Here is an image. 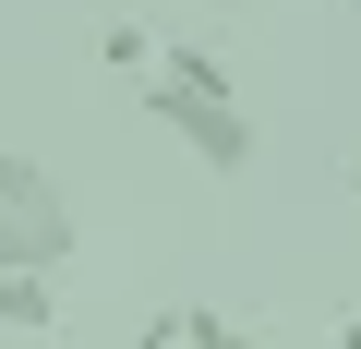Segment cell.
Segmentation results:
<instances>
[{
  "label": "cell",
  "mask_w": 361,
  "mask_h": 349,
  "mask_svg": "<svg viewBox=\"0 0 361 349\" xmlns=\"http://www.w3.org/2000/svg\"><path fill=\"white\" fill-rule=\"evenodd\" d=\"M133 349H180V313H157V325H145V337H133Z\"/></svg>",
  "instance_id": "6"
},
{
  "label": "cell",
  "mask_w": 361,
  "mask_h": 349,
  "mask_svg": "<svg viewBox=\"0 0 361 349\" xmlns=\"http://www.w3.org/2000/svg\"><path fill=\"white\" fill-rule=\"evenodd\" d=\"M349 13H361V0H349Z\"/></svg>",
  "instance_id": "10"
},
{
  "label": "cell",
  "mask_w": 361,
  "mask_h": 349,
  "mask_svg": "<svg viewBox=\"0 0 361 349\" xmlns=\"http://www.w3.org/2000/svg\"><path fill=\"white\" fill-rule=\"evenodd\" d=\"M97 61H109V73H157V37H145V25H109Z\"/></svg>",
  "instance_id": "5"
},
{
  "label": "cell",
  "mask_w": 361,
  "mask_h": 349,
  "mask_svg": "<svg viewBox=\"0 0 361 349\" xmlns=\"http://www.w3.org/2000/svg\"><path fill=\"white\" fill-rule=\"evenodd\" d=\"M349 181H361V157H349Z\"/></svg>",
  "instance_id": "9"
},
{
  "label": "cell",
  "mask_w": 361,
  "mask_h": 349,
  "mask_svg": "<svg viewBox=\"0 0 361 349\" xmlns=\"http://www.w3.org/2000/svg\"><path fill=\"white\" fill-rule=\"evenodd\" d=\"M337 349H361V313H349V325H337Z\"/></svg>",
  "instance_id": "7"
},
{
  "label": "cell",
  "mask_w": 361,
  "mask_h": 349,
  "mask_svg": "<svg viewBox=\"0 0 361 349\" xmlns=\"http://www.w3.org/2000/svg\"><path fill=\"white\" fill-rule=\"evenodd\" d=\"M180 349H253L241 313H180Z\"/></svg>",
  "instance_id": "4"
},
{
  "label": "cell",
  "mask_w": 361,
  "mask_h": 349,
  "mask_svg": "<svg viewBox=\"0 0 361 349\" xmlns=\"http://www.w3.org/2000/svg\"><path fill=\"white\" fill-rule=\"evenodd\" d=\"M205 13H229V0H205Z\"/></svg>",
  "instance_id": "8"
},
{
  "label": "cell",
  "mask_w": 361,
  "mask_h": 349,
  "mask_svg": "<svg viewBox=\"0 0 361 349\" xmlns=\"http://www.w3.org/2000/svg\"><path fill=\"white\" fill-rule=\"evenodd\" d=\"M73 241H85L73 193L49 181L37 157H0V277H61V265H73Z\"/></svg>",
  "instance_id": "1"
},
{
  "label": "cell",
  "mask_w": 361,
  "mask_h": 349,
  "mask_svg": "<svg viewBox=\"0 0 361 349\" xmlns=\"http://www.w3.org/2000/svg\"><path fill=\"white\" fill-rule=\"evenodd\" d=\"M0 325H13V337H49L61 325V277H0Z\"/></svg>",
  "instance_id": "3"
},
{
  "label": "cell",
  "mask_w": 361,
  "mask_h": 349,
  "mask_svg": "<svg viewBox=\"0 0 361 349\" xmlns=\"http://www.w3.org/2000/svg\"><path fill=\"white\" fill-rule=\"evenodd\" d=\"M145 109L193 145L217 181H241V169H253V121H241V97H229V85H169V73H145Z\"/></svg>",
  "instance_id": "2"
}]
</instances>
